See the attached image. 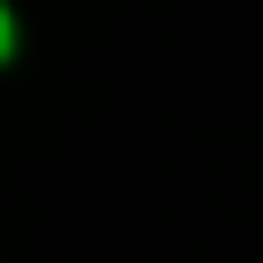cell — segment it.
Segmentation results:
<instances>
[{"mask_svg": "<svg viewBox=\"0 0 263 263\" xmlns=\"http://www.w3.org/2000/svg\"><path fill=\"white\" fill-rule=\"evenodd\" d=\"M0 49H8V8H0Z\"/></svg>", "mask_w": 263, "mask_h": 263, "instance_id": "1", "label": "cell"}]
</instances>
